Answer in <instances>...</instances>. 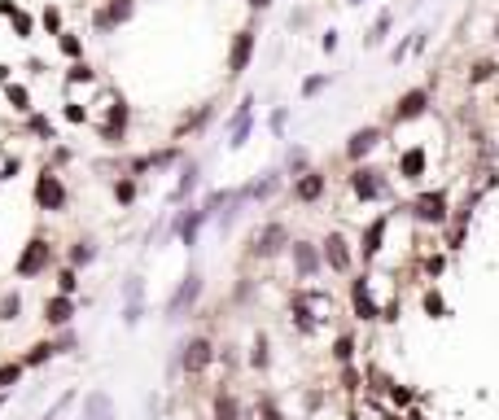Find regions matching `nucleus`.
I'll list each match as a JSON object with an SVG mask.
<instances>
[{
  "instance_id": "obj_1",
  "label": "nucleus",
  "mask_w": 499,
  "mask_h": 420,
  "mask_svg": "<svg viewBox=\"0 0 499 420\" xmlns=\"http://www.w3.org/2000/svg\"><path fill=\"white\" fill-rule=\"evenodd\" d=\"M289 245V228L280 223V219H272V223H263L258 232H254V241H250V254L254 258H276V254H285Z\"/></svg>"
},
{
  "instance_id": "obj_2",
  "label": "nucleus",
  "mask_w": 499,
  "mask_h": 420,
  "mask_svg": "<svg viewBox=\"0 0 499 420\" xmlns=\"http://www.w3.org/2000/svg\"><path fill=\"white\" fill-rule=\"evenodd\" d=\"M210 359H215V341L202 337V333H197V337H189V341L180 346V368H184L189 377H202L206 368H210Z\"/></svg>"
},
{
  "instance_id": "obj_3",
  "label": "nucleus",
  "mask_w": 499,
  "mask_h": 420,
  "mask_svg": "<svg viewBox=\"0 0 499 420\" xmlns=\"http://www.w3.org/2000/svg\"><path fill=\"white\" fill-rule=\"evenodd\" d=\"M48 262H53V245L44 241V236H31V241H26V250L18 254L13 272L26 280V276H40V272H48Z\"/></svg>"
},
{
  "instance_id": "obj_4",
  "label": "nucleus",
  "mask_w": 499,
  "mask_h": 420,
  "mask_svg": "<svg viewBox=\"0 0 499 420\" xmlns=\"http://www.w3.org/2000/svg\"><path fill=\"white\" fill-rule=\"evenodd\" d=\"M446 210H451V206H446V193H442V189H425V193L412 201V215H416L420 223H429V228H442L446 219H451Z\"/></svg>"
},
{
  "instance_id": "obj_5",
  "label": "nucleus",
  "mask_w": 499,
  "mask_h": 420,
  "mask_svg": "<svg viewBox=\"0 0 499 420\" xmlns=\"http://www.w3.org/2000/svg\"><path fill=\"white\" fill-rule=\"evenodd\" d=\"M351 193L359 197V201H381L385 193H390V184H385V175L381 171H373V167H355L351 171Z\"/></svg>"
},
{
  "instance_id": "obj_6",
  "label": "nucleus",
  "mask_w": 499,
  "mask_h": 420,
  "mask_svg": "<svg viewBox=\"0 0 499 420\" xmlns=\"http://www.w3.org/2000/svg\"><path fill=\"white\" fill-rule=\"evenodd\" d=\"M320 254H324V267L337 272V276H346L355 267V254H351V241L341 232H329L324 241H320Z\"/></svg>"
},
{
  "instance_id": "obj_7",
  "label": "nucleus",
  "mask_w": 499,
  "mask_h": 420,
  "mask_svg": "<svg viewBox=\"0 0 499 420\" xmlns=\"http://www.w3.org/2000/svg\"><path fill=\"white\" fill-rule=\"evenodd\" d=\"M289 258H294L298 280H315V276H320V267H324V254H320V245H315V241H294V245H289Z\"/></svg>"
},
{
  "instance_id": "obj_8",
  "label": "nucleus",
  "mask_w": 499,
  "mask_h": 420,
  "mask_svg": "<svg viewBox=\"0 0 499 420\" xmlns=\"http://www.w3.org/2000/svg\"><path fill=\"white\" fill-rule=\"evenodd\" d=\"M197 298H202V276L189 272V276L180 280V289L171 294V302H167V320H184V311H193Z\"/></svg>"
},
{
  "instance_id": "obj_9",
  "label": "nucleus",
  "mask_w": 499,
  "mask_h": 420,
  "mask_svg": "<svg viewBox=\"0 0 499 420\" xmlns=\"http://www.w3.org/2000/svg\"><path fill=\"white\" fill-rule=\"evenodd\" d=\"M35 206L40 210H66V184H62V175H53V171H44L40 179H35Z\"/></svg>"
},
{
  "instance_id": "obj_10",
  "label": "nucleus",
  "mask_w": 499,
  "mask_h": 420,
  "mask_svg": "<svg viewBox=\"0 0 499 420\" xmlns=\"http://www.w3.org/2000/svg\"><path fill=\"white\" fill-rule=\"evenodd\" d=\"M351 311H355V320H363V324L381 320V306H377V298H373V284H368V276L351 280Z\"/></svg>"
},
{
  "instance_id": "obj_11",
  "label": "nucleus",
  "mask_w": 499,
  "mask_h": 420,
  "mask_svg": "<svg viewBox=\"0 0 499 420\" xmlns=\"http://www.w3.org/2000/svg\"><path fill=\"white\" fill-rule=\"evenodd\" d=\"M324 189H329V175H324V171H302V175L294 179V201L315 206V201L324 197Z\"/></svg>"
},
{
  "instance_id": "obj_12",
  "label": "nucleus",
  "mask_w": 499,
  "mask_h": 420,
  "mask_svg": "<svg viewBox=\"0 0 499 420\" xmlns=\"http://www.w3.org/2000/svg\"><path fill=\"white\" fill-rule=\"evenodd\" d=\"M425 105H429V92H425V88L403 92L399 101H394V123H412V118H420V114H425Z\"/></svg>"
},
{
  "instance_id": "obj_13",
  "label": "nucleus",
  "mask_w": 499,
  "mask_h": 420,
  "mask_svg": "<svg viewBox=\"0 0 499 420\" xmlns=\"http://www.w3.org/2000/svg\"><path fill=\"white\" fill-rule=\"evenodd\" d=\"M377 145H381V127H359V131H355V136L346 140V158H351V162L359 167V162H363V158H368V153H373Z\"/></svg>"
},
{
  "instance_id": "obj_14",
  "label": "nucleus",
  "mask_w": 499,
  "mask_h": 420,
  "mask_svg": "<svg viewBox=\"0 0 499 420\" xmlns=\"http://www.w3.org/2000/svg\"><path fill=\"white\" fill-rule=\"evenodd\" d=\"M385 228H390V219L385 215H377L373 223L363 228V236H359V258L363 262H373L377 254H381V241H385Z\"/></svg>"
},
{
  "instance_id": "obj_15",
  "label": "nucleus",
  "mask_w": 499,
  "mask_h": 420,
  "mask_svg": "<svg viewBox=\"0 0 499 420\" xmlns=\"http://www.w3.org/2000/svg\"><path fill=\"white\" fill-rule=\"evenodd\" d=\"M254 57V31H236L232 40V52H228V74H241Z\"/></svg>"
},
{
  "instance_id": "obj_16",
  "label": "nucleus",
  "mask_w": 499,
  "mask_h": 420,
  "mask_svg": "<svg viewBox=\"0 0 499 420\" xmlns=\"http://www.w3.org/2000/svg\"><path fill=\"white\" fill-rule=\"evenodd\" d=\"M70 315H75V298H66V294H53L44 302V324H53V328H66Z\"/></svg>"
},
{
  "instance_id": "obj_17",
  "label": "nucleus",
  "mask_w": 499,
  "mask_h": 420,
  "mask_svg": "<svg viewBox=\"0 0 499 420\" xmlns=\"http://www.w3.org/2000/svg\"><path fill=\"white\" fill-rule=\"evenodd\" d=\"M210 416H215V420H241V403H236V394L228 385L215 389V399H210Z\"/></svg>"
},
{
  "instance_id": "obj_18",
  "label": "nucleus",
  "mask_w": 499,
  "mask_h": 420,
  "mask_svg": "<svg viewBox=\"0 0 499 420\" xmlns=\"http://www.w3.org/2000/svg\"><path fill=\"white\" fill-rule=\"evenodd\" d=\"M84 420H114V399L105 389H92L84 399Z\"/></svg>"
},
{
  "instance_id": "obj_19",
  "label": "nucleus",
  "mask_w": 499,
  "mask_h": 420,
  "mask_svg": "<svg viewBox=\"0 0 499 420\" xmlns=\"http://www.w3.org/2000/svg\"><path fill=\"white\" fill-rule=\"evenodd\" d=\"M399 175L403 179H420V175H425V149H420V145H412V149H403L399 153Z\"/></svg>"
},
{
  "instance_id": "obj_20",
  "label": "nucleus",
  "mask_w": 499,
  "mask_h": 420,
  "mask_svg": "<svg viewBox=\"0 0 499 420\" xmlns=\"http://www.w3.org/2000/svg\"><path fill=\"white\" fill-rule=\"evenodd\" d=\"M210 215H206V210H189V215H184L180 223H175V236H180V241L184 245H197V228L206 223Z\"/></svg>"
},
{
  "instance_id": "obj_21",
  "label": "nucleus",
  "mask_w": 499,
  "mask_h": 420,
  "mask_svg": "<svg viewBox=\"0 0 499 420\" xmlns=\"http://www.w3.org/2000/svg\"><path fill=\"white\" fill-rule=\"evenodd\" d=\"M250 105H254V101L246 96V101H241V110H236V118H232V136H228V145H232V149H241V145H246V136H250Z\"/></svg>"
},
{
  "instance_id": "obj_22",
  "label": "nucleus",
  "mask_w": 499,
  "mask_h": 420,
  "mask_svg": "<svg viewBox=\"0 0 499 420\" xmlns=\"http://www.w3.org/2000/svg\"><path fill=\"white\" fill-rule=\"evenodd\" d=\"M131 18V0H110V9L97 13V26H114V22H127Z\"/></svg>"
},
{
  "instance_id": "obj_23",
  "label": "nucleus",
  "mask_w": 499,
  "mask_h": 420,
  "mask_svg": "<svg viewBox=\"0 0 499 420\" xmlns=\"http://www.w3.org/2000/svg\"><path fill=\"white\" fill-rule=\"evenodd\" d=\"M197 189V162H189V167H184L180 171V184H175V193H171V201H184V197H189Z\"/></svg>"
},
{
  "instance_id": "obj_24",
  "label": "nucleus",
  "mask_w": 499,
  "mask_h": 420,
  "mask_svg": "<svg viewBox=\"0 0 499 420\" xmlns=\"http://www.w3.org/2000/svg\"><path fill=\"white\" fill-rule=\"evenodd\" d=\"M53 355H57V346H53V341H35V346H31V350H26L22 368H40V363H48Z\"/></svg>"
},
{
  "instance_id": "obj_25",
  "label": "nucleus",
  "mask_w": 499,
  "mask_h": 420,
  "mask_svg": "<svg viewBox=\"0 0 499 420\" xmlns=\"http://www.w3.org/2000/svg\"><path fill=\"white\" fill-rule=\"evenodd\" d=\"M268 363H272V355H268V337H254L250 341V368H258V372H268Z\"/></svg>"
},
{
  "instance_id": "obj_26",
  "label": "nucleus",
  "mask_w": 499,
  "mask_h": 420,
  "mask_svg": "<svg viewBox=\"0 0 499 420\" xmlns=\"http://www.w3.org/2000/svg\"><path fill=\"white\" fill-rule=\"evenodd\" d=\"M280 189V175H263L258 184H250V189H246V197H258V201H268L272 193Z\"/></svg>"
},
{
  "instance_id": "obj_27",
  "label": "nucleus",
  "mask_w": 499,
  "mask_h": 420,
  "mask_svg": "<svg viewBox=\"0 0 499 420\" xmlns=\"http://www.w3.org/2000/svg\"><path fill=\"white\" fill-rule=\"evenodd\" d=\"M351 359H355V337H351V333H341V337L333 341V363H341V368H346Z\"/></svg>"
},
{
  "instance_id": "obj_28",
  "label": "nucleus",
  "mask_w": 499,
  "mask_h": 420,
  "mask_svg": "<svg viewBox=\"0 0 499 420\" xmlns=\"http://www.w3.org/2000/svg\"><path fill=\"white\" fill-rule=\"evenodd\" d=\"M92 258H97V245H92V241H75V250H70V267H88Z\"/></svg>"
},
{
  "instance_id": "obj_29",
  "label": "nucleus",
  "mask_w": 499,
  "mask_h": 420,
  "mask_svg": "<svg viewBox=\"0 0 499 420\" xmlns=\"http://www.w3.org/2000/svg\"><path fill=\"white\" fill-rule=\"evenodd\" d=\"M18 377H22V363H0V394L13 389V385H18Z\"/></svg>"
},
{
  "instance_id": "obj_30",
  "label": "nucleus",
  "mask_w": 499,
  "mask_h": 420,
  "mask_svg": "<svg viewBox=\"0 0 499 420\" xmlns=\"http://www.w3.org/2000/svg\"><path fill=\"white\" fill-rule=\"evenodd\" d=\"M18 311H22V298H18V294H5V298H0V320H18Z\"/></svg>"
},
{
  "instance_id": "obj_31",
  "label": "nucleus",
  "mask_w": 499,
  "mask_h": 420,
  "mask_svg": "<svg viewBox=\"0 0 499 420\" xmlns=\"http://www.w3.org/2000/svg\"><path fill=\"white\" fill-rule=\"evenodd\" d=\"M75 289H79V276H75V267H66V272L57 276V294H66V298H70Z\"/></svg>"
},
{
  "instance_id": "obj_32",
  "label": "nucleus",
  "mask_w": 499,
  "mask_h": 420,
  "mask_svg": "<svg viewBox=\"0 0 499 420\" xmlns=\"http://www.w3.org/2000/svg\"><path fill=\"white\" fill-rule=\"evenodd\" d=\"M258 416H263V420H280V407H276L272 394H263V399H258Z\"/></svg>"
},
{
  "instance_id": "obj_33",
  "label": "nucleus",
  "mask_w": 499,
  "mask_h": 420,
  "mask_svg": "<svg viewBox=\"0 0 499 420\" xmlns=\"http://www.w3.org/2000/svg\"><path fill=\"white\" fill-rule=\"evenodd\" d=\"M329 88V74H311L307 84H302V96H315V92H324Z\"/></svg>"
},
{
  "instance_id": "obj_34",
  "label": "nucleus",
  "mask_w": 499,
  "mask_h": 420,
  "mask_svg": "<svg viewBox=\"0 0 499 420\" xmlns=\"http://www.w3.org/2000/svg\"><path fill=\"white\" fill-rule=\"evenodd\" d=\"M390 403H394V407H407V403H412V389H407V385H390Z\"/></svg>"
},
{
  "instance_id": "obj_35",
  "label": "nucleus",
  "mask_w": 499,
  "mask_h": 420,
  "mask_svg": "<svg viewBox=\"0 0 499 420\" xmlns=\"http://www.w3.org/2000/svg\"><path fill=\"white\" fill-rule=\"evenodd\" d=\"M114 197H119V201L127 206L131 197H136V184H131V179H119V184H114Z\"/></svg>"
},
{
  "instance_id": "obj_36",
  "label": "nucleus",
  "mask_w": 499,
  "mask_h": 420,
  "mask_svg": "<svg viewBox=\"0 0 499 420\" xmlns=\"http://www.w3.org/2000/svg\"><path fill=\"white\" fill-rule=\"evenodd\" d=\"M70 403H75V394H62V399H57V403H53V407L44 411V420H57V416H62V411H66Z\"/></svg>"
},
{
  "instance_id": "obj_37",
  "label": "nucleus",
  "mask_w": 499,
  "mask_h": 420,
  "mask_svg": "<svg viewBox=\"0 0 499 420\" xmlns=\"http://www.w3.org/2000/svg\"><path fill=\"white\" fill-rule=\"evenodd\" d=\"M495 74V66L490 62H478V66H473V74H468V84H482V79H490Z\"/></svg>"
},
{
  "instance_id": "obj_38",
  "label": "nucleus",
  "mask_w": 499,
  "mask_h": 420,
  "mask_svg": "<svg viewBox=\"0 0 499 420\" xmlns=\"http://www.w3.org/2000/svg\"><path fill=\"white\" fill-rule=\"evenodd\" d=\"M425 311H429V315H442V311H446V306H442V298L434 294V289H425Z\"/></svg>"
},
{
  "instance_id": "obj_39",
  "label": "nucleus",
  "mask_w": 499,
  "mask_h": 420,
  "mask_svg": "<svg viewBox=\"0 0 499 420\" xmlns=\"http://www.w3.org/2000/svg\"><path fill=\"white\" fill-rule=\"evenodd\" d=\"M399 311H403V306H399V298L385 302V306H381V320H385V324H394V320H399Z\"/></svg>"
},
{
  "instance_id": "obj_40",
  "label": "nucleus",
  "mask_w": 499,
  "mask_h": 420,
  "mask_svg": "<svg viewBox=\"0 0 499 420\" xmlns=\"http://www.w3.org/2000/svg\"><path fill=\"white\" fill-rule=\"evenodd\" d=\"M341 385H346V389H359V372H355V368L346 363V368H341Z\"/></svg>"
},
{
  "instance_id": "obj_41",
  "label": "nucleus",
  "mask_w": 499,
  "mask_h": 420,
  "mask_svg": "<svg viewBox=\"0 0 499 420\" xmlns=\"http://www.w3.org/2000/svg\"><path fill=\"white\" fill-rule=\"evenodd\" d=\"M62 48L70 52V57H79V40H75V35H62Z\"/></svg>"
},
{
  "instance_id": "obj_42",
  "label": "nucleus",
  "mask_w": 499,
  "mask_h": 420,
  "mask_svg": "<svg viewBox=\"0 0 499 420\" xmlns=\"http://www.w3.org/2000/svg\"><path fill=\"white\" fill-rule=\"evenodd\" d=\"M9 101L18 105V110H26V92H22V88H9Z\"/></svg>"
},
{
  "instance_id": "obj_43",
  "label": "nucleus",
  "mask_w": 499,
  "mask_h": 420,
  "mask_svg": "<svg viewBox=\"0 0 499 420\" xmlns=\"http://www.w3.org/2000/svg\"><path fill=\"white\" fill-rule=\"evenodd\" d=\"M250 5H254V9H268V5H272V0H250Z\"/></svg>"
},
{
  "instance_id": "obj_44",
  "label": "nucleus",
  "mask_w": 499,
  "mask_h": 420,
  "mask_svg": "<svg viewBox=\"0 0 499 420\" xmlns=\"http://www.w3.org/2000/svg\"><path fill=\"white\" fill-rule=\"evenodd\" d=\"M495 40H499V18H495Z\"/></svg>"
},
{
  "instance_id": "obj_45",
  "label": "nucleus",
  "mask_w": 499,
  "mask_h": 420,
  "mask_svg": "<svg viewBox=\"0 0 499 420\" xmlns=\"http://www.w3.org/2000/svg\"><path fill=\"white\" fill-rule=\"evenodd\" d=\"M351 5H363V0H351Z\"/></svg>"
}]
</instances>
